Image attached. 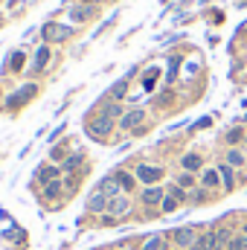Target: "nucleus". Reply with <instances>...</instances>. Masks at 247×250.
I'll use <instances>...</instances> for the list:
<instances>
[{
  "label": "nucleus",
  "instance_id": "obj_8",
  "mask_svg": "<svg viewBox=\"0 0 247 250\" xmlns=\"http://www.w3.org/2000/svg\"><path fill=\"white\" fill-rule=\"evenodd\" d=\"M87 209H90V212H105V209H108V195H102V192L96 189V192L87 198Z\"/></svg>",
  "mask_w": 247,
  "mask_h": 250
},
{
  "label": "nucleus",
  "instance_id": "obj_5",
  "mask_svg": "<svg viewBox=\"0 0 247 250\" xmlns=\"http://www.w3.org/2000/svg\"><path fill=\"white\" fill-rule=\"evenodd\" d=\"M131 209V204H128V198L125 195H117V198H108V212L114 215V218H120Z\"/></svg>",
  "mask_w": 247,
  "mask_h": 250
},
{
  "label": "nucleus",
  "instance_id": "obj_17",
  "mask_svg": "<svg viewBox=\"0 0 247 250\" xmlns=\"http://www.w3.org/2000/svg\"><path fill=\"white\" fill-rule=\"evenodd\" d=\"M125 93H128V79H120V82L111 87V99H123Z\"/></svg>",
  "mask_w": 247,
  "mask_h": 250
},
{
  "label": "nucleus",
  "instance_id": "obj_18",
  "mask_svg": "<svg viewBox=\"0 0 247 250\" xmlns=\"http://www.w3.org/2000/svg\"><path fill=\"white\" fill-rule=\"evenodd\" d=\"M218 175H221V181H224V187H227V189L233 187V166H230V163L218 166Z\"/></svg>",
  "mask_w": 247,
  "mask_h": 250
},
{
  "label": "nucleus",
  "instance_id": "obj_27",
  "mask_svg": "<svg viewBox=\"0 0 247 250\" xmlns=\"http://www.w3.org/2000/svg\"><path fill=\"white\" fill-rule=\"evenodd\" d=\"M169 195H172V198H178V201H184V198H186L181 187H172V189H169Z\"/></svg>",
  "mask_w": 247,
  "mask_h": 250
},
{
  "label": "nucleus",
  "instance_id": "obj_28",
  "mask_svg": "<svg viewBox=\"0 0 247 250\" xmlns=\"http://www.w3.org/2000/svg\"><path fill=\"white\" fill-rule=\"evenodd\" d=\"M189 250H212V248H209V245H206V242L201 239V242H195V245H192V248H189Z\"/></svg>",
  "mask_w": 247,
  "mask_h": 250
},
{
  "label": "nucleus",
  "instance_id": "obj_2",
  "mask_svg": "<svg viewBox=\"0 0 247 250\" xmlns=\"http://www.w3.org/2000/svg\"><path fill=\"white\" fill-rule=\"evenodd\" d=\"M160 178H163V169H160V166H148V163H140V166H137V181L154 187Z\"/></svg>",
  "mask_w": 247,
  "mask_h": 250
},
{
  "label": "nucleus",
  "instance_id": "obj_23",
  "mask_svg": "<svg viewBox=\"0 0 247 250\" xmlns=\"http://www.w3.org/2000/svg\"><path fill=\"white\" fill-rule=\"evenodd\" d=\"M227 163H230V166H245V154H242V151H236V148H233V151H230V154H227Z\"/></svg>",
  "mask_w": 247,
  "mask_h": 250
},
{
  "label": "nucleus",
  "instance_id": "obj_21",
  "mask_svg": "<svg viewBox=\"0 0 247 250\" xmlns=\"http://www.w3.org/2000/svg\"><path fill=\"white\" fill-rule=\"evenodd\" d=\"M102 114H105V117H111V120H114V117H120V114H123V108H120V102H108V105H105V108H102Z\"/></svg>",
  "mask_w": 247,
  "mask_h": 250
},
{
  "label": "nucleus",
  "instance_id": "obj_4",
  "mask_svg": "<svg viewBox=\"0 0 247 250\" xmlns=\"http://www.w3.org/2000/svg\"><path fill=\"white\" fill-rule=\"evenodd\" d=\"M35 90H38L35 84H26V87H21L18 93H12V96L6 99V105H9V108H21L26 99H32V96H35Z\"/></svg>",
  "mask_w": 247,
  "mask_h": 250
},
{
  "label": "nucleus",
  "instance_id": "obj_26",
  "mask_svg": "<svg viewBox=\"0 0 247 250\" xmlns=\"http://www.w3.org/2000/svg\"><path fill=\"white\" fill-rule=\"evenodd\" d=\"M227 140H230V143H239V140H242V128H233V131L227 134Z\"/></svg>",
  "mask_w": 247,
  "mask_h": 250
},
{
  "label": "nucleus",
  "instance_id": "obj_7",
  "mask_svg": "<svg viewBox=\"0 0 247 250\" xmlns=\"http://www.w3.org/2000/svg\"><path fill=\"white\" fill-rule=\"evenodd\" d=\"M163 198H166V195H163L160 187H145L143 189V204H145V207H157Z\"/></svg>",
  "mask_w": 247,
  "mask_h": 250
},
{
  "label": "nucleus",
  "instance_id": "obj_24",
  "mask_svg": "<svg viewBox=\"0 0 247 250\" xmlns=\"http://www.w3.org/2000/svg\"><path fill=\"white\" fill-rule=\"evenodd\" d=\"M12 70H15V73H18V70H21V67H23V53H15V56H12Z\"/></svg>",
  "mask_w": 247,
  "mask_h": 250
},
{
  "label": "nucleus",
  "instance_id": "obj_6",
  "mask_svg": "<svg viewBox=\"0 0 247 250\" xmlns=\"http://www.w3.org/2000/svg\"><path fill=\"white\" fill-rule=\"evenodd\" d=\"M67 35H70L67 26H59V23H47V26H44V38H47V41H64Z\"/></svg>",
  "mask_w": 247,
  "mask_h": 250
},
{
  "label": "nucleus",
  "instance_id": "obj_3",
  "mask_svg": "<svg viewBox=\"0 0 247 250\" xmlns=\"http://www.w3.org/2000/svg\"><path fill=\"white\" fill-rule=\"evenodd\" d=\"M172 242H175L178 248L189 250L195 242H198V233H195V230H189V227H181V230H175V233H172Z\"/></svg>",
  "mask_w": 247,
  "mask_h": 250
},
{
  "label": "nucleus",
  "instance_id": "obj_29",
  "mask_svg": "<svg viewBox=\"0 0 247 250\" xmlns=\"http://www.w3.org/2000/svg\"><path fill=\"white\" fill-rule=\"evenodd\" d=\"M242 233H245V236H247V224H245V227H242Z\"/></svg>",
  "mask_w": 247,
  "mask_h": 250
},
{
  "label": "nucleus",
  "instance_id": "obj_11",
  "mask_svg": "<svg viewBox=\"0 0 247 250\" xmlns=\"http://www.w3.org/2000/svg\"><path fill=\"white\" fill-rule=\"evenodd\" d=\"M201 184H204V189H215L218 184H221V175H218V169H206V172L201 175Z\"/></svg>",
  "mask_w": 247,
  "mask_h": 250
},
{
  "label": "nucleus",
  "instance_id": "obj_31",
  "mask_svg": "<svg viewBox=\"0 0 247 250\" xmlns=\"http://www.w3.org/2000/svg\"><path fill=\"white\" fill-rule=\"evenodd\" d=\"M245 140H247V137H245Z\"/></svg>",
  "mask_w": 247,
  "mask_h": 250
},
{
  "label": "nucleus",
  "instance_id": "obj_1",
  "mask_svg": "<svg viewBox=\"0 0 247 250\" xmlns=\"http://www.w3.org/2000/svg\"><path fill=\"white\" fill-rule=\"evenodd\" d=\"M111 131H114V120H111V117H105V114H99V117H93V120L87 123V134H90V137H96V140L111 137Z\"/></svg>",
  "mask_w": 247,
  "mask_h": 250
},
{
  "label": "nucleus",
  "instance_id": "obj_19",
  "mask_svg": "<svg viewBox=\"0 0 247 250\" xmlns=\"http://www.w3.org/2000/svg\"><path fill=\"white\" fill-rule=\"evenodd\" d=\"M163 248H166V239H163V236H151V239L143 245V250H163Z\"/></svg>",
  "mask_w": 247,
  "mask_h": 250
},
{
  "label": "nucleus",
  "instance_id": "obj_10",
  "mask_svg": "<svg viewBox=\"0 0 247 250\" xmlns=\"http://www.w3.org/2000/svg\"><path fill=\"white\" fill-rule=\"evenodd\" d=\"M120 181H117V175H111V178H105V181H102V184H99V192H102V195H108V198H117V195H120Z\"/></svg>",
  "mask_w": 247,
  "mask_h": 250
},
{
  "label": "nucleus",
  "instance_id": "obj_9",
  "mask_svg": "<svg viewBox=\"0 0 247 250\" xmlns=\"http://www.w3.org/2000/svg\"><path fill=\"white\" fill-rule=\"evenodd\" d=\"M143 120H145L143 111H128V114H123V120H120V128H123V131H131V128H137Z\"/></svg>",
  "mask_w": 247,
  "mask_h": 250
},
{
  "label": "nucleus",
  "instance_id": "obj_25",
  "mask_svg": "<svg viewBox=\"0 0 247 250\" xmlns=\"http://www.w3.org/2000/svg\"><path fill=\"white\" fill-rule=\"evenodd\" d=\"M178 187H186V189H192V187H195V181H192V175H189V172L178 178Z\"/></svg>",
  "mask_w": 247,
  "mask_h": 250
},
{
  "label": "nucleus",
  "instance_id": "obj_22",
  "mask_svg": "<svg viewBox=\"0 0 247 250\" xmlns=\"http://www.w3.org/2000/svg\"><path fill=\"white\" fill-rule=\"evenodd\" d=\"M160 209H163V212H175V209H178V198H172V195H166V198L160 201Z\"/></svg>",
  "mask_w": 247,
  "mask_h": 250
},
{
  "label": "nucleus",
  "instance_id": "obj_15",
  "mask_svg": "<svg viewBox=\"0 0 247 250\" xmlns=\"http://www.w3.org/2000/svg\"><path fill=\"white\" fill-rule=\"evenodd\" d=\"M82 160H84L82 154H70V157H67V160L62 163V172H76V169L82 166Z\"/></svg>",
  "mask_w": 247,
  "mask_h": 250
},
{
  "label": "nucleus",
  "instance_id": "obj_13",
  "mask_svg": "<svg viewBox=\"0 0 247 250\" xmlns=\"http://www.w3.org/2000/svg\"><path fill=\"white\" fill-rule=\"evenodd\" d=\"M56 178H59V169H56V166H44V169L38 172V181H41L44 187H47V184H53Z\"/></svg>",
  "mask_w": 247,
  "mask_h": 250
},
{
  "label": "nucleus",
  "instance_id": "obj_20",
  "mask_svg": "<svg viewBox=\"0 0 247 250\" xmlns=\"http://www.w3.org/2000/svg\"><path fill=\"white\" fill-rule=\"evenodd\" d=\"M117 181H120V187L123 189H134V175H128V172H117Z\"/></svg>",
  "mask_w": 247,
  "mask_h": 250
},
{
  "label": "nucleus",
  "instance_id": "obj_12",
  "mask_svg": "<svg viewBox=\"0 0 247 250\" xmlns=\"http://www.w3.org/2000/svg\"><path fill=\"white\" fill-rule=\"evenodd\" d=\"M47 62H50V47H41V50L35 53V62H32V67H35V70L41 73V70L47 67Z\"/></svg>",
  "mask_w": 247,
  "mask_h": 250
},
{
  "label": "nucleus",
  "instance_id": "obj_30",
  "mask_svg": "<svg viewBox=\"0 0 247 250\" xmlns=\"http://www.w3.org/2000/svg\"><path fill=\"white\" fill-rule=\"evenodd\" d=\"M87 3H99V0H87Z\"/></svg>",
  "mask_w": 247,
  "mask_h": 250
},
{
  "label": "nucleus",
  "instance_id": "obj_14",
  "mask_svg": "<svg viewBox=\"0 0 247 250\" xmlns=\"http://www.w3.org/2000/svg\"><path fill=\"white\" fill-rule=\"evenodd\" d=\"M181 166L192 175V172H198V169H201V157H198V154H186L184 160H181Z\"/></svg>",
  "mask_w": 247,
  "mask_h": 250
},
{
  "label": "nucleus",
  "instance_id": "obj_16",
  "mask_svg": "<svg viewBox=\"0 0 247 250\" xmlns=\"http://www.w3.org/2000/svg\"><path fill=\"white\" fill-rule=\"evenodd\" d=\"M59 195H62V181H53V184L44 187V198H47V201H56Z\"/></svg>",
  "mask_w": 247,
  "mask_h": 250
}]
</instances>
